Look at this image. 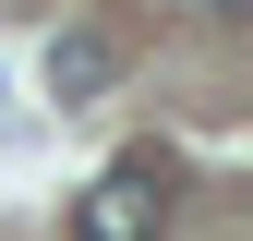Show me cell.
Listing matches in <instances>:
<instances>
[{
    "instance_id": "cell-1",
    "label": "cell",
    "mask_w": 253,
    "mask_h": 241,
    "mask_svg": "<svg viewBox=\"0 0 253 241\" xmlns=\"http://www.w3.org/2000/svg\"><path fill=\"white\" fill-rule=\"evenodd\" d=\"M157 217H169V169H157V157H121V169L84 181L73 241H157Z\"/></svg>"
},
{
    "instance_id": "cell-2",
    "label": "cell",
    "mask_w": 253,
    "mask_h": 241,
    "mask_svg": "<svg viewBox=\"0 0 253 241\" xmlns=\"http://www.w3.org/2000/svg\"><path fill=\"white\" fill-rule=\"evenodd\" d=\"M109 73H121V48L97 37V24H60V37H48V97H60V109L109 97Z\"/></svg>"
}]
</instances>
